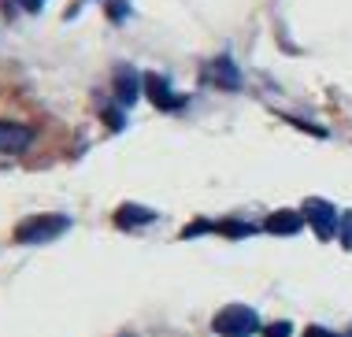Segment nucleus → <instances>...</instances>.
I'll return each instance as SVG.
<instances>
[{"label": "nucleus", "instance_id": "nucleus-11", "mask_svg": "<svg viewBox=\"0 0 352 337\" xmlns=\"http://www.w3.org/2000/svg\"><path fill=\"white\" fill-rule=\"evenodd\" d=\"M15 4H19V8H26V12H37V8L45 4V0H15Z\"/></svg>", "mask_w": 352, "mask_h": 337}, {"label": "nucleus", "instance_id": "nucleus-10", "mask_svg": "<svg viewBox=\"0 0 352 337\" xmlns=\"http://www.w3.org/2000/svg\"><path fill=\"white\" fill-rule=\"evenodd\" d=\"M338 237H341V245H345V248H352V211H345V215H341Z\"/></svg>", "mask_w": 352, "mask_h": 337}, {"label": "nucleus", "instance_id": "nucleus-1", "mask_svg": "<svg viewBox=\"0 0 352 337\" xmlns=\"http://www.w3.org/2000/svg\"><path fill=\"white\" fill-rule=\"evenodd\" d=\"M215 330L223 337H249V334L260 330V319H256L252 307L230 304V307H223V312L215 315Z\"/></svg>", "mask_w": 352, "mask_h": 337}, {"label": "nucleus", "instance_id": "nucleus-8", "mask_svg": "<svg viewBox=\"0 0 352 337\" xmlns=\"http://www.w3.org/2000/svg\"><path fill=\"white\" fill-rule=\"evenodd\" d=\"M116 219H119L122 226H126V223L134 226V223H148V219H152V211H141V208H122Z\"/></svg>", "mask_w": 352, "mask_h": 337}, {"label": "nucleus", "instance_id": "nucleus-9", "mask_svg": "<svg viewBox=\"0 0 352 337\" xmlns=\"http://www.w3.org/2000/svg\"><path fill=\"white\" fill-rule=\"evenodd\" d=\"M215 74H223V85H226V89H234V85H237V71H234L230 60H219V63H215Z\"/></svg>", "mask_w": 352, "mask_h": 337}, {"label": "nucleus", "instance_id": "nucleus-5", "mask_svg": "<svg viewBox=\"0 0 352 337\" xmlns=\"http://www.w3.org/2000/svg\"><path fill=\"white\" fill-rule=\"evenodd\" d=\"M300 226H304V215H300V211H278V215L267 219V230H271V234H297Z\"/></svg>", "mask_w": 352, "mask_h": 337}, {"label": "nucleus", "instance_id": "nucleus-2", "mask_svg": "<svg viewBox=\"0 0 352 337\" xmlns=\"http://www.w3.org/2000/svg\"><path fill=\"white\" fill-rule=\"evenodd\" d=\"M304 219L311 223V230H316L319 237H330V234H338V211H334V204H327V200H308L304 204V211H300Z\"/></svg>", "mask_w": 352, "mask_h": 337}, {"label": "nucleus", "instance_id": "nucleus-3", "mask_svg": "<svg viewBox=\"0 0 352 337\" xmlns=\"http://www.w3.org/2000/svg\"><path fill=\"white\" fill-rule=\"evenodd\" d=\"M71 223L63 215H45V219H30V223H23L19 226V234H15V241H49V237H56V234H63Z\"/></svg>", "mask_w": 352, "mask_h": 337}, {"label": "nucleus", "instance_id": "nucleus-12", "mask_svg": "<svg viewBox=\"0 0 352 337\" xmlns=\"http://www.w3.org/2000/svg\"><path fill=\"white\" fill-rule=\"evenodd\" d=\"M304 337H334V334H327V330H319V326H311V330L304 334Z\"/></svg>", "mask_w": 352, "mask_h": 337}, {"label": "nucleus", "instance_id": "nucleus-6", "mask_svg": "<svg viewBox=\"0 0 352 337\" xmlns=\"http://www.w3.org/2000/svg\"><path fill=\"white\" fill-rule=\"evenodd\" d=\"M119 100L122 104L138 100V74L134 71H119Z\"/></svg>", "mask_w": 352, "mask_h": 337}, {"label": "nucleus", "instance_id": "nucleus-7", "mask_svg": "<svg viewBox=\"0 0 352 337\" xmlns=\"http://www.w3.org/2000/svg\"><path fill=\"white\" fill-rule=\"evenodd\" d=\"M148 93H152V100L164 104V108H175V104H178V96H170V89H167L164 78H148Z\"/></svg>", "mask_w": 352, "mask_h": 337}, {"label": "nucleus", "instance_id": "nucleus-4", "mask_svg": "<svg viewBox=\"0 0 352 337\" xmlns=\"http://www.w3.org/2000/svg\"><path fill=\"white\" fill-rule=\"evenodd\" d=\"M30 141H34V130H30V127L0 119V156H12V152L30 149Z\"/></svg>", "mask_w": 352, "mask_h": 337}]
</instances>
